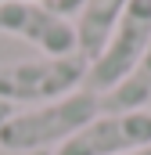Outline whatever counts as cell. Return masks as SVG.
<instances>
[{
    "mask_svg": "<svg viewBox=\"0 0 151 155\" xmlns=\"http://www.w3.org/2000/svg\"><path fill=\"white\" fill-rule=\"evenodd\" d=\"M148 47H151V0H130V7L122 11V18L112 29L108 43L86 65V83L83 87L94 90V94H108L144 58Z\"/></svg>",
    "mask_w": 151,
    "mask_h": 155,
    "instance_id": "obj_3",
    "label": "cell"
},
{
    "mask_svg": "<svg viewBox=\"0 0 151 155\" xmlns=\"http://www.w3.org/2000/svg\"><path fill=\"white\" fill-rule=\"evenodd\" d=\"M14 112H18V108H14L11 101H4V97H0V130H4V123H7V119L14 116Z\"/></svg>",
    "mask_w": 151,
    "mask_h": 155,
    "instance_id": "obj_9",
    "label": "cell"
},
{
    "mask_svg": "<svg viewBox=\"0 0 151 155\" xmlns=\"http://www.w3.org/2000/svg\"><path fill=\"white\" fill-rule=\"evenodd\" d=\"M0 4H14V0H0ZM43 4H47V0H43Z\"/></svg>",
    "mask_w": 151,
    "mask_h": 155,
    "instance_id": "obj_11",
    "label": "cell"
},
{
    "mask_svg": "<svg viewBox=\"0 0 151 155\" xmlns=\"http://www.w3.org/2000/svg\"><path fill=\"white\" fill-rule=\"evenodd\" d=\"M151 105V47L144 58L115 83L108 94H101V112L115 116V112H140Z\"/></svg>",
    "mask_w": 151,
    "mask_h": 155,
    "instance_id": "obj_7",
    "label": "cell"
},
{
    "mask_svg": "<svg viewBox=\"0 0 151 155\" xmlns=\"http://www.w3.org/2000/svg\"><path fill=\"white\" fill-rule=\"evenodd\" d=\"M36 155H50V152H36Z\"/></svg>",
    "mask_w": 151,
    "mask_h": 155,
    "instance_id": "obj_12",
    "label": "cell"
},
{
    "mask_svg": "<svg viewBox=\"0 0 151 155\" xmlns=\"http://www.w3.org/2000/svg\"><path fill=\"white\" fill-rule=\"evenodd\" d=\"M0 33L33 43L36 51H43V58H65V54L79 51L76 22H69L65 15H58L43 0L0 4Z\"/></svg>",
    "mask_w": 151,
    "mask_h": 155,
    "instance_id": "obj_4",
    "label": "cell"
},
{
    "mask_svg": "<svg viewBox=\"0 0 151 155\" xmlns=\"http://www.w3.org/2000/svg\"><path fill=\"white\" fill-rule=\"evenodd\" d=\"M47 4H50L58 15H65V18H69V15H79V11H83V4H86V0H47Z\"/></svg>",
    "mask_w": 151,
    "mask_h": 155,
    "instance_id": "obj_8",
    "label": "cell"
},
{
    "mask_svg": "<svg viewBox=\"0 0 151 155\" xmlns=\"http://www.w3.org/2000/svg\"><path fill=\"white\" fill-rule=\"evenodd\" d=\"M148 141H151V108L115 112V116L101 112L65 144H58L50 155H126Z\"/></svg>",
    "mask_w": 151,
    "mask_h": 155,
    "instance_id": "obj_5",
    "label": "cell"
},
{
    "mask_svg": "<svg viewBox=\"0 0 151 155\" xmlns=\"http://www.w3.org/2000/svg\"><path fill=\"white\" fill-rule=\"evenodd\" d=\"M97 116H101V94L79 87V90L58 97V101L14 112L4 123V130H0V148H7V152H29V155L47 152V148L65 144L72 134H79L90 119H97Z\"/></svg>",
    "mask_w": 151,
    "mask_h": 155,
    "instance_id": "obj_1",
    "label": "cell"
},
{
    "mask_svg": "<svg viewBox=\"0 0 151 155\" xmlns=\"http://www.w3.org/2000/svg\"><path fill=\"white\" fill-rule=\"evenodd\" d=\"M86 58L76 51L65 58H29L0 65V97L18 105H47L86 83Z\"/></svg>",
    "mask_w": 151,
    "mask_h": 155,
    "instance_id": "obj_2",
    "label": "cell"
},
{
    "mask_svg": "<svg viewBox=\"0 0 151 155\" xmlns=\"http://www.w3.org/2000/svg\"><path fill=\"white\" fill-rule=\"evenodd\" d=\"M126 155H151V141H148V144H140V148H133V152H126Z\"/></svg>",
    "mask_w": 151,
    "mask_h": 155,
    "instance_id": "obj_10",
    "label": "cell"
},
{
    "mask_svg": "<svg viewBox=\"0 0 151 155\" xmlns=\"http://www.w3.org/2000/svg\"><path fill=\"white\" fill-rule=\"evenodd\" d=\"M126 7H130V0H86L83 4V11L76 15V40H79V54L86 61H94L101 54V47L108 43Z\"/></svg>",
    "mask_w": 151,
    "mask_h": 155,
    "instance_id": "obj_6",
    "label": "cell"
}]
</instances>
